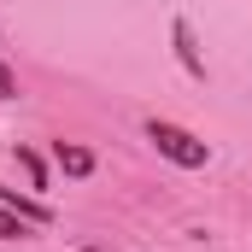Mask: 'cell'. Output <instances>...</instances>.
<instances>
[{"label": "cell", "mask_w": 252, "mask_h": 252, "mask_svg": "<svg viewBox=\"0 0 252 252\" xmlns=\"http://www.w3.org/2000/svg\"><path fill=\"white\" fill-rule=\"evenodd\" d=\"M147 141L170 158V164H182V170H199L211 153H205V141H193L182 124H164V118H147Z\"/></svg>", "instance_id": "1"}, {"label": "cell", "mask_w": 252, "mask_h": 252, "mask_svg": "<svg viewBox=\"0 0 252 252\" xmlns=\"http://www.w3.org/2000/svg\"><path fill=\"white\" fill-rule=\"evenodd\" d=\"M170 41H176V59H182V70L205 82V59H199V47H193V30H188V18H176V24H170Z\"/></svg>", "instance_id": "2"}, {"label": "cell", "mask_w": 252, "mask_h": 252, "mask_svg": "<svg viewBox=\"0 0 252 252\" xmlns=\"http://www.w3.org/2000/svg\"><path fill=\"white\" fill-rule=\"evenodd\" d=\"M53 158H59L64 176H88V170H94V153L76 147V141H53Z\"/></svg>", "instance_id": "3"}, {"label": "cell", "mask_w": 252, "mask_h": 252, "mask_svg": "<svg viewBox=\"0 0 252 252\" xmlns=\"http://www.w3.org/2000/svg\"><path fill=\"white\" fill-rule=\"evenodd\" d=\"M0 205H6V211H18L24 223H53V211H47V205H35V199H24L18 188H6V182H0Z\"/></svg>", "instance_id": "4"}, {"label": "cell", "mask_w": 252, "mask_h": 252, "mask_svg": "<svg viewBox=\"0 0 252 252\" xmlns=\"http://www.w3.org/2000/svg\"><path fill=\"white\" fill-rule=\"evenodd\" d=\"M18 164H24V170H30V182H35V188H41V182H47V170H41V158H35V153H30V147H18Z\"/></svg>", "instance_id": "5"}, {"label": "cell", "mask_w": 252, "mask_h": 252, "mask_svg": "<svg viewBox=\"0 0 252 252\" xmlns=\"http://www.w3.org/2000/svg\"><path fill=\"white\" fill-rule=\"evenodd\" d=\"M18 235H24V217H18V211H6V205H0V241H18Z\"/></svg>", "instance_id": "6"}, {"label": "cell", "mask_w": 252, "mask_h": 252, "mask_svg": "<svg viewBox=\"0 0 252 252\" xmlns=\"http://www.w3.org/2000/svg\"><path fill=\"white\" fill-rule=\"evenodd\" d=\"M12 94H18V76L6 70V59H0V100H12Z\"/></svg>", "instance_id": "7"}, {"label": "cell", "mask_w": 252, "mask_h": 252, "mask_svg": "<svg viewBox=\"0 0 252 252\" xmlns=\"http://www.w3.org/2000/svg\"><path fill=\"white\" fill-rule=\"evenodd\" d=\"M82 252H106V247H82Z\"/></svg>", "instance_id": "8"}]
</instances>
